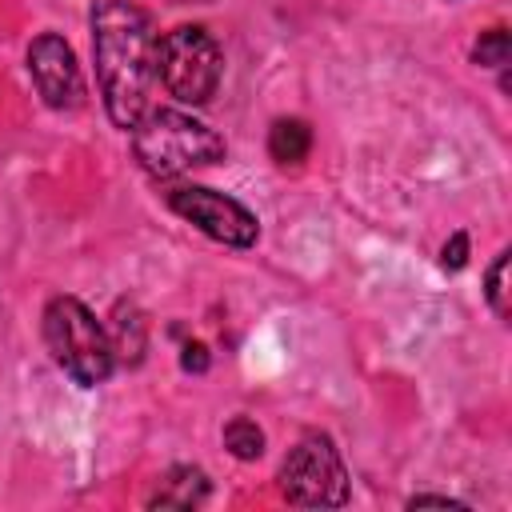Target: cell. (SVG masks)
Wrapping results in <instances>:
<instances>
[{"label": "cell", "mask_w": 512, "mask_h": 512, "mask_svg": "<svg viewBox=\"0 0 512 512\" xmlns=\"http://www.w3.org/2000/svg\"><path fill=\"white\" fill-rule=\"evenodd\" d=\"M88 24H92V56H96L104 108L116 128L132 132V124L148 112L160 36L148 12L132 0H96Z\"/></svg>", "instance_id": "obj_1"}, {"label": "cell", "mask_w": 512, "mask_h": 512, "mask_svg": "<svg viewBox=\"0 0 512 512\" xmlns=\"http://www.w3.org/2000/svg\"><path fill=\"white\" fill-rule=\"evenodd\" d=\"M132 152L148 176L172 180L200 164H216L224 156V136L188 112L148 108L132 124Z\"/></svg>", "instance_id": "obj_2"}, {"label": "cell", "mask_w": 512, "mask_h": 512, "mask_svg": "<svg viewBox=\"0 0 512 512\" xmlns=\"http://www.w3.org/2000/svg\"><path fill=\"white\" fill-rule=\"evenodd\" d=\"M44 344L52 360L84 388H96L112 376V340L104 324L76 296H52L44 308Z\"/></svg>", "instance_id": "obj_3"}, {"label": "cell", "mask_w": 512, "mask_h": 512, "mask_svg": "<svg viewBox=\"0 0 512 512\" xmlns=\"http://www.w3.org/2000/svg\"><path fill=\"white\" fill-rule=\"evenodd\" d=\"M224 56L208 28L180 24L156 40V80L180 100V104H208L220 88Z\"/></svg>", "instance_id": "obj_4"}, {"label": "cell", "mask_w": 512, "mask_h": 512, "mask_svg": "<svg viewBox=\"0 0 512 512\" xmlns=\"http://www.w3.org/2000/svg\"><path fill=\"white\" fill-rule=\"evenodd\" d=\"M280 492L300 508L348 504V472L328 436H304L280 464Z\"/></svg>", "instance_id": "obj_5"}, {"label": "cell", "mask_w": 512, "mask_h": 512, "mask_svg": "<svg viewBox=\"0 0 512 512\" xmlns=\"http://www.w3.org/2000/svg\"><path fill=\"white\" fill-rule=\"evenodd\" d=\"M168 208H172L176 216H184L188 224H196L204 236H212V240H220V244H228V248H252L256 236H260L256 216H252L240 200H232V196H224V192H216V188L176 184V188L168 192Z\"/></svg>", "instance_id": "obj_6"}, {"label": "cell", "mask_w": 512, "mask_h": 512, "mask_svg": "<svg viewBox=\"0 0 512 512\" xmlns=\"http://www.w3.org/2000/svg\"><path fill=\"white\" fill-rule=\"evenodd\" d=\"M28 72H32V84H36V92H40V100L48 108L64 112V108H80L84 104V76H80L72 44L64 36L40 32L28 44Z\"/></svg>", "instance_id": "obj_7"}, {"label": "cell", "mask_w": 512, "mask_h": 512, "mask_svg": "<svg viewBox=\"0 0 512 512\" xmlns=\"http://www.w3.org/2000/svg\"><path fill=\"white\" fill-rule=\"evenodd\" d=\"M204 496H208V476L192 464H176L148 496V508H196L204 504Z\"/></svg>", "instance_id": "obj_8"}, {"label": "cell", "mask_w": 512, "mask_h": 512, "mask_svg": "<svg viewBox=\"0 0 512 512\" xmlns=\"http://www.w3.org/2000/svg\"><path fill=\"white\" fill-rule=\"evenodd\" d=\"M308 148H312V128H308V120H300V116H280L272 128H268V156L276 160V164H300L304 156H308Z\"/></svg>", "instance_id": "obj_9"}, {"label": "cell", "mask_w": 512, "mask_h": 512, "mask_svg": "<svg viewBox=\"0 0 512 512\" xmlns=\"http://www.w3.org/2000/svg\"><path fill=\"white\" fill-rule=\"evenodd\" d=\"M116 324H112V356H120L124 364H140V356H144V336H148V324H144V316H140V308L136 304H116Z\"/></svg>", "instance_id": "obj_10"}, {"label": "cell", "mask_w": 512, "mask_h": 512, "mask_svg": "<svg viewBox=\"0 0 512 512\" xmlns=\"http://www.w3.org/2000/svg\"><path fill=\"white\" fill-rule=\"evenodd\" d=\"M224 448L236 456V460H256L264 452V432L256 428V420L248 416H232L224 424Z\"/></svg>", "instance_id": "obj_11"}, {"label": "cell", "mask_w": 512, "mask_h": 512, "mask_svg": "<svg viewBox=\"0 0 512 512\" xmlns=\"http://www.w3.org/2000/svg\"><path fill=\"white\" fill-rule=\"evenodd\" d=\"M508 56H512V36H508V28H488V32H480V40L472 44V60H476L480 68H504Z\"/></svg>", "instance_id": "obj_12"}, {"label": "cell", "mask_w": 512, "mask_h": 512, "mask_svg": "<svg viewBox=\"0 0 512 512\" xmlns=\"http://www.w3.org/2000/svg\"><path fill=\"white\" fill-rule=\"evenodd\" d=\"M488 304H492V312L496 316H508V252H500L496 260H492V268H488Z\"/></svg>", "instance_id": "obj_13"}, {"label": "cell", "mask_w": 512, "mask_h": 512, "mask_svg": "<svg viewBox=\"0 0 512 512\" xmlns=\"http://www.w3.org/2000/svg\"><path fill=\"white\" fill-rule=\"evenodd\" d=\"M440 264H444L448 272H460V268L468 264V236H464V232H452V240L440 248Z\"/></svg>", "instance_id": "obj_14"}, {"label": "cell", "mask_w": 512, "mask_h": 512, "mask_svg": "<svg viewBox=\"0 0 512 512\" xmlns=\"http://www.w3.org/2000/svg\"><path fill=\"white\" fill-rule=\"evenodd\" d=\"M208 364H212L208 348H204L200 340H188L184 352H180V368H184V372H208Z\"/></svg>", "instance_id": "obj_15"}, {"label": "cell", "mask_w": 512, "mask_h": 512, "mask_svg": "<svg viewBox=\"0 0 512 512\" xmlns=\"http://www.w3.org/2000/svg\"><path fill=\"white\" fill-rule=\"evenodd\" d=\"M424 504H432V508H464V504L452 500V496H412V500H408V508H424Z\"/></svg>", "instance_id": "obj_16"}]
</instances>
